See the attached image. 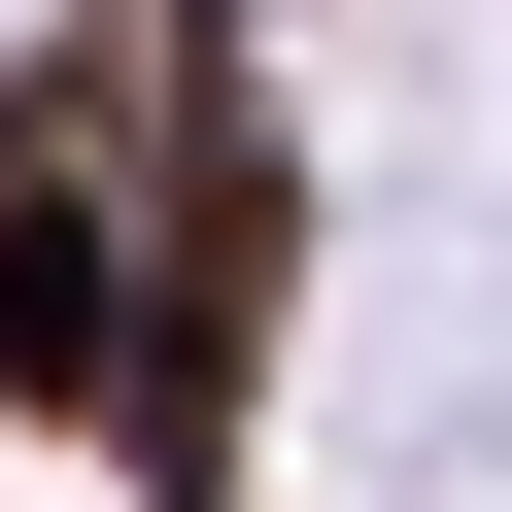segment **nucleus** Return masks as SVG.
Wrapping results in <instances>:
<instances>
[{
	"label": "nucleus",
	"mask_w": 512,
	"mask_h": 512,
	"mask_svg": "<svg viewBox=\"0 0 512 512\" xmlns=\"http://www.w3.org/2000/svg\"><path fill=\"white\" fill-rule=\"evenodd\" d=\"M0 376L35 410H137V239H103V103L69 69L0 103Z\"/></svg>",
	"instance_id": "nucleus-1"
}]
</instances>
